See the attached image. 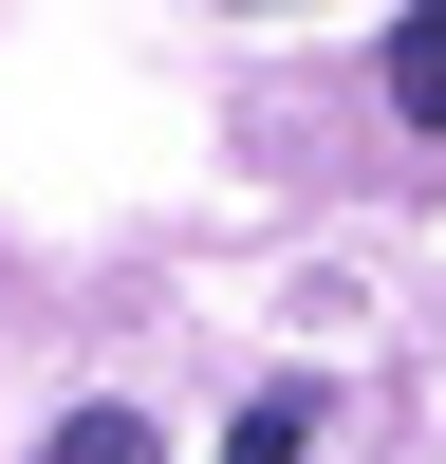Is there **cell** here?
<instances>
[{"label":"cell","instance_id":"obj_1","mask_svg":"<svg viewBox=\"0 0 446 464\" xmlns=\"http://www.w3.org/2000/svg\"><path fill=\"white\" fill-rule=\"evenodd\" d=\"M391 111H409V130H446V0L391 37Z\"/></svg>","mask_w":446,"mask_h":464},{"label":"cell","instance_id":"obj_2","mask_svg":"<svg viewBox=\"0 0 446 464\" xmlns=\"http://www.w3.org/2000/svg\"><path fill=\"white\" fill-rule=\"evenodd\" d=\"M297 446H316V391H260L242 428H223V464H297Z\"/></svg>","mask_w":446,"mask_h":464},{"label":"cell","instance_id":"obj_3","mask_svg":"<svg viewBox=\"0 0 446 464\" xmlns=\"http://www.w3.org/2000/svg\"><path fill=\"white\" fill-rule=\"evenodd\" d=\"M37 464H168V446H149V428H131V409H74V428H56V446H37Z\"/></svg>","mask_w":446,"mask_h":464}]
</instances>
